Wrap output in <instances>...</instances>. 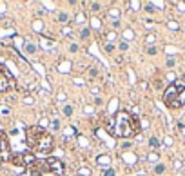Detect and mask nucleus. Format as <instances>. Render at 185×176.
I'll return each instance as SVG.
<instances>
[{"label": "nucleus", "instance_id": "17", "mask_svg": "<svg viewBox=\"0 0 185 176\" xmlns=\"http://www.w3.org/2000/svg\"><path fill=\"white\" fill-rule=\"evenodd\" d=\"M62 35H64V36H71V35H73V29L69 27V26H64V27H62Z\"/></svg>", "mask_w": 185, "mask_h": 176}, {"label": "nucleus", "instance_id": "10", "mask_svg": "<svg viewBox=\"0 0 185 176\" xmlns=\"http://www.w3.org/2000/svg\"><path fill=\"white\" fill-rule=\"evenodd\" d=\"M74 22L76 24H86V15H84L82 11H78L76 17H74Z\"/></svg>", "mask_w": 185, "mask_h": 176}, {"label": "nucleus", "instance_id": "38", "mask_svg": "<svg viewBox=\"0 0 185 176\" xmlns=\"http://www.w3.org/2000/svg\"><path fill=\"white\" fill-rule=\"evenodd\" d=\"M129 6L133 7V11H136V9L140 7V2H131V4H129Z\"/></svg>", "mask_w": 185, "mask_h": 176}, {"label": "nucleus", "instance_id": "45", "mask_svg": "<svg viewBox=\"0 0 185 176\" xmlns=\"http://www.w3.org/2000/svg\"><path fill=\"white\" fill-rule=\"evenodd\" d=\"M167 66H169V67L174 66V60H172V58H169V60H167Z\"/></svg>", "mask_w": 185, "mask_h": 176}, {"label": "nucleus", "instance_id": "22", "mask_svg": "<svg viewBox=\"0 0 185 176\" xmlns=\"http://www.w3.org/2000/svg\"><path fill=\"white\" fill-rule=\"evenodd\" d=\"M149 144H151V147H158V145H160V140L156 138V136H153V138H149Z\"/></svg>", "mask_w": 185, "mask_h": 176}, {"label": "nucleus", "instance_id": "18", "mask_svg": "<svg viewBox=\"0 0 185 176\" xmlns=\"http://www.w3.org/2000/svg\"><path fill=\"white\" fill-rule=\"evenodd\" d=\"M33 27L36 29V31H42V29H44V22L42 20H34L33 22Z\"/></svg>", "mask_w": 185, "mask_h": 176}, {"label": "nucleus", "instance_id": "12", "mask_svg": "<svg viewBox=\"0 0 185 176\" xmlns=\"http://www.w3.org/2000/svg\"><path fill=\"white\" fill-rule=\"evenodd\" d=\"M178 104L185 105V89H180V93H178Z\"/></svg>", "mask_w": 185, "mask_h": 176}, {"label": "nucleus", "instance_id": "41", "mask_svg": "<svg viewBox=\"0 0 185 176\" xmlns=\"http://www.w3.org/2000/svg\"><path fill=\"white\" fill-rule=\"evenodd\" d=\"M120 51H127V42H122V44H120Z\"/></svg>", "mask_w": 185, "mask_h": 176}, {"label": "nucleus", "instance_id": "23", "mask_svg": "<svg viewBox=\"0 0 185 176\" xmlns=\"http://www.w3.org/2000/svg\"><path fill=\"white\" fill-rule=\"evenodd\" d=\"M105 38H107L109 42H114V40H116V33H114V31H111V33H107V35H105Z\"/></svg>", "mask_w": 185, "mask_h": 176}, {"label": "nucleus", "instance_id": "11", "mask_svg": "<svg viewBox=\"0 0 185 176\" xmlns=\"http://www.w3.org/2000/svg\"><path fill=\"white\" fill-rule=\"evenodd\" d=\"M107 17H109V18H114V22H116V18L120 17V11H118V9H109V11H107Z\"/></svg>", "mask_w": 185, "mask_h": 176}, {"label": "nucleus", "instance_id": "42", "mask_svg": "<svg viewBox=\"0 0 185 176\" xmlns=\"http://www.w3.org/2000/svg\"><path fill=\"white\" fill-rule=\"evenodd\" d=\"M147 127H149V122L143 118V120H142V129H147Z\"/></svg>", "mask_w": 185, "mask_h": 176}, {"label": "nucleus", "instance_id": "20", "mask_svg": "<svg viewBox=\"0 0 185 176\" xmlns=\"http://www.w3.org/2000/svg\"><path fill=\"white\" fill-rule=\"evenodd\" d=\"M158 156H160V154H156V153H151V154L147 156V160H149L151 163H156V162H158Z\"/></svg>", "mask_w": 185, "mask_h": 176}, {"label": "nucleus", "instance_id": "6", "mask_svg": "<svg viewBox=\"0 0 185 176\" xmlns=\"http://www.w3.org/2000/svg\"><path fill=\"white\" fill-rule=\"evenodd\" d=\"M46 162H47L49 171H51V173H54V174H60V173L64 171V163L60 162L58 158H47Z\"/></svg>", "mask_w": 185, "mask_h": 176}, {"label": "nucleus", "instance_id": "14", "mask_svg": "<svg viewBox=\"0 0 185 176\" xmlns=\"http://www.w3.org/2000/svg\"><path fill=\"white\" fill-rule=\"evenodd\" d=\"M145 42L149 44V46H153V44L156 42V35H153V33H149V35L145 36Z\"/></svg>", "mask_w": 185, "mask_h": 176}, {"label": "nucleus", "instance_id": "2", "mask_svg": "<svg viewBox=\"0 0 185 176\" xmlns=\"http://www.w3.org/2000/svg\"><path fill=\"white\" fill-rule=\"evenodd\" d=\"M44 134H46V131H44L40 125L27 127V129H26V144H27L31 149H34V147H36V144H38V140L42 138Z\"/></svg>", "mask_w": 185, "mask_h": 176}, {"label": "nucleus", "instance_id": "7", "mask_svg": "<svg viewBox=\"0 0 185 176\" xmlns=\"http://www.w3.org/2000/svg\"><path fill=\"white\" fill-rule=\"evenodd\" d=\"M64 136H67V138H78V133L74 127H67V129H64Z\"/></svg>", "mask_w": 185, "mask_h": 176}, {"label": "nucleus", "instance_id": "13", "mask_svg": "<svg viewBox=\"0 0 185 176\" xmlns=\"http://www.w3.org/2000/svg\"><path fill=\"white\" fill-rule=\"evenodd\" d=\"M66 98H67L66 91H64V89H60V91L56 93V100H58V102H66Z\"/></svg>", "mask_w": 185, "mask_h": 176}, {"label": "nucleus", "instance_id": "21", "mask_svg": "<svg viewBox=\"0 0 185 176\" xmlns=\"http://www.w3.org/2000/svg\"><path fill=\"white\" fill-rule=\"evenodd\" d=\"M78 174L80 176H89V174H91V169H89V167H82L78 171Z\"/></svg>", "mask_w": 185, "mask_h": 176}, {"label": "nucleus", "instance_id": "25", "mask_svg": "<svg viewBox=\"0 0 185 176\" xmlns=\"http://www.w3.org/2000/svg\"><path fill=\"white\" fill-rule=\"evenodd\" d=\"M64 114H66V116H71V114H73V107H71V105H66V107H64Z\"/></svg>", "mask_w": 185, "mask_h": 176}, {"label": "nucleus", "instance_id": "29", "mask_svg": "<svg viewBox=\"0 0 185 176\" xmlns=\"http://www.w3.org/2000/svg\"><path fill=\"white\" fill-rule=\"evenodd\" d=\"M145 11H147V13H154V11H156V9H154V4H147V6H145Z\"/></svg>", "mask_w": 185, "mask_h": 176}, {"label": "nucleus", "instance_id": "5", "mask_svg": "<svg viewBox=\"0 0 185 176\" xmlns=\"http://www.w3.org/2000/svg\"><path fill=\"white\" fill-rule=\"evenodd\" d=\"M11 85H13V76L9 75V71L4 66H0V93L7 91Z\"/></svg>", "mask_w": 185, "mask_h": 176}, {"label": "nucleus", "instance_id": "50", "mask_svg": "<svg viewBox=\"0 0 185 176\" xmlns=\"http://www.w3.org/2000/svg\"><path fill=\"white\" fill-rule=\"evenodd\" d=\"M182 134H183V136H185V127H182Z\"/></svg>", "mask_w": 185, "mask_h": 176}, {"label": "nucleus", "instance_id": "48", "mask_svg": "<svg viewBox=\"0 0 185 176\" xmlns=\"http://www.w3.org/2000/svg\"><path fill=\"white\" fill-rule=\"evenodd\" d=\"M167 80H171V82L174 80V75H172V73H169V75H167Z\"/></svg>", "mask_w": 185, "mask_h": 176}, {"label": "nucleus", "instance_id": "8", "mask_svg": "<svg viewBox=\"0 0 185 176\" xmlns=\"http://www.w3.org/2000/svg\"><path fill=\"white\" fill-rule=\"evenodd\" d=\"M58 71H60V73H69V71H71V62L64 60V62L58 66Z\"/></svg>", "mask_w": 185, "mask_h": 176}, {"label": "nucleus", "instance_id": "31", "mask_svg": "<svg viewBox=\"0 0 185 176\" xmlns=\"http://www.w3.org/2000/svg\"><path fill=\"white\" fill-rule=\"evenodd\" d=\"M116 173H114V169H105L103 171V176H114Z\"/></svg>", "mask_w": 185, "mask_h": 176}, {"label": "nucleus", "instance_id": "39", "mask_svg": "<svg viewBox=\"0 0 185 176\" xmlns=\"http://www.w3.org/2000/svg\"><path fill=\"white\" fill-rule=\"evenodd\" d=\"M113 49H114L113 44H107V46H105V51H107V53H113Z\"/></svg>", "mask_w": 185, "mask_h": 176}, {"label": "nucleus", "instance_id": "1", "mask_svg": "<svg viewBox=\"0 0 185 176\" xmlns=\"http://www.w3.org/2000/svg\"><path fill=\"white\" fill-rule=\"evenodd\" d=\"M140 129V122L136 116L129 114L127 111H118L114 116V134L118 138H131Z\"/></svg>", "mask_w": 185, "mask_h": 176}, {"label": "nucleus", "instance_id": "9", "mask_svg": "<svg viewBox=\"0 0 185 176\" xmlns=\"http://www.w3.org/2000/svg\"><path fill=\"white\" fill-rule=\"evenodd\" d=\"M24 49H26V53H29V55H34V53H36V46H34V44H26V46H24Z\"/></svg>", "mask_w": 185, "mask_h": 176}, {"label": "nucleus", "instance_id": "24", "mask_svg": "<svg viewBox=\"0 0 185 176\" xmlns=\"http://www.w3.org/2000/svg\"><path fill=\"white\" fill-rule=\"evenodd\" d=\"M174 169L176 171H183V162L182 160H176V162H174Z\"/></svg>", "mask_w": 185, "mask_h": 176}, {"label": "nucleus", "instance_id": "30", "mask_svg": "<svg viewBox=\"0 0 185 176\" xmlns=\"http://www.w3.org/2000/svg\"><path fill=\"white\" fill-rule=\"evenodd\" d=\"M51 127H53V129H54V131H56V129H60V122H58L56 118H54V120L51 122Z\"/></svg>", "mask_w": 185, "mask_h": 176}, {"label": "nucleus", "instance_id": "16", "mask_svg": "<svg viewBox=\"0 0 185 176\" xmlns=\"http://www.w3.org/2000/svg\"><path fill=\"white\" fill-rule=\"evenodd\" d=\"M133 36H134L133 29H125V31H123V38H125V40H133Z\"/></svg>", "mask_w": 185, "mask_h": 176}, {"label": "nucleus", "instance_id": "19", "mask_svg": "<svg viewBox=\"0 0 185 176\" xmlns=\"http://www.w3.org/2000/svg\"><path fill=\"white\" fill-rule=\"evenodd\" d=\"M91 27L93 29H100V27H102V22H100L98 18H93V20H91Z\"/></svg>", "mask_w": 185, "mask_h": 176}, {"label": "nucleus", "instance_id": "43", "mask_svg": "<svg viewBox=\"0 0 185 176\" xmlns=\"http://www.w3.org/2000/svg\"><path fill=\"white\" fill-rule=\"evenodd\" d=\"M169 27H171V29H178L180 26H178V24H176V22H169Z\"/></svg>", "mask_w": 185, "mask_h": 176}, {"label": "nucleus", "instance_id": "33", "mask_svg": "<svg viewBox=\"0 0 185 176\" xmlns=\"http://www.w3.org/2000/svg\"><path fill=\"white\" fill-rule=\"evenodd\" d=\"M91 11H100V4H96V2H91Z\"/></svg>", "mask_w": 185, "mask_h": 176}, {"label": "nucleus", "instance_id": "27", "mask_svg": "<svg viewBox=\"0 0 185 176\" xmlns=\"http://www.w3.org/2000/svg\"><path fill=\"white\" fill-rule=\"evenodd\" d=\"M67 18H69V17H67V13H60V15H58V20L62 22V24H64V22H67Z\"/></svg>", "mask_w": 185, "mask_h": 176}, {"label": "nucleus", "instance_id": "34", "mask_svg": "<svg viewBox=\"0 0 185 176\" xmlns=\"http://www.w3.org/2000/svg\"><path fill=\"white\" fill-rule=\"evenodd\" d=\"M89 75H91V76H96V75H98V67H91V69H89Z\"/></svg>", "mask_w": 185, "mask_h": 176}, {"label": "nucleus", "instance_id": "40", "mask_svg": "<svg viewBox=\"0 0 185 176\" xmlns=\"http://www.w3.org/2000/svg\"><path fill=\"white\" fill-rule=\"evenodd\" d=\"M74 84H76V85H84V84H86V82H84L82 78H74Z\"/></svg>", "mask_w": 185, "mask_h": 176}, {"label": "nucleus", "instance_id": "46", "mask_svg": "<svg viewBox=\"0 0 185 176\" xmlns=\"http://www.w3.org/2000/svg\"><path fill=\"white\" fill-rule=\"evenodd\" d=\"M154 26V22H151V20H149V22H145V27H149V29H151Z\"/></svg>", "mask_w": 185, "mask_h": 176}, {"label": "nucleus", "instance_id": "47", "mask_svg": "<svg viewBox=\"0 0 185 176\" xmlns=\"http://www.w3.org/2000/svg\"><path fill=\"white\" fill-rule=\"evenodd\" d=\"M69 49H71V51L74 53V51H78V46H74V44H73V46H71V47H69Z\"/></svg>", "mask_w": 185, "mask_h": 176}, {"label": "nucleus", "instance_id": "32", "mask_svg": "<svg viewBox=\"0 0 185 176\" xmlns=\"http://www.w3.org/2000/svg\"><path fill=\"white\" fill-rule=\"evenodd\" d=\"M89 35H91V31H89V29H82V33H80V36H82V38H87Z\"/></svg>", "mask_w": 185, "mask_h": 176}, {"label": "nucleus", "instance_id": "44", "mask_svg": "<svg viewBox=\"0 0 185 176\" xmlns=\"http://www.w3.org/2000/svg\"><path fill=\"white\" fill-rule=\"evenodd\" d=\"M176 6L180 7V11H185V4H182V2H176Z\"/></svg>", "mask_w": 185, "mask_h": 176}, {"label": "nucleus", "instance_id": "4", "mask_svg": "<svg viewBox=\"0 0 185 176\" xmlns=\"http://www.w3.org/2000/svg\"><path fill=\"white\" fill-rule=\"evenodd\" d=\"M178 93H180V89H178L174 84H171L165 91H163V96H162V98H163V102H165L167 107H172V105L178 102Z\"/></svg>", "mask_w": 185, "mask_h": 176}, {"label": "nucleus", "instance_id": "15", "mask_svg": "<svg viewBox=\"0 0 185 176\" xmlns=\"http://www.w3.org/2000/svg\"><path fill=\"white\" fill-rule=\"evenodd\" d=\"M154 173H156V174H163V173H165V165H163V163H158L156 167H154Z\"/></svg>", "mask_w": 185, "mask_h": 176}, {"label": "nucleus", "instance_id": "28", "mask_svg": "<svg viewBox=\"0 0 185 176\" xmlns=\"http://www.w3.org/2000/svg\"><path fill=\"white\" fill-rule=\"evenodd\" d=\"M156 53H158V49L154 46H149L147 47V55H156Z\"/></svg>", "mask_w": 185, "mask_h": 176}, {"label": "nucleus", "instance_id": "49", "mask_svg": "<svg viewBox=\"0 0 185 176\" xmlns=\"http://www.w3.org/2000/svg\"><path fill=\"white\" fill-rule=\"evenodd\" d=\"M2 140H4V136L0 134V154H2Z\"/></svg>", "mask_w": 185, "mask_h": 176}, {"label": "nucleus", "instance_id": "37", "mask_svg": "<svg viewBox=\"0 0 185 176\" xmlns=\"http://www.w3.org/2000/svg\"><path fill=\"white\" fill-rule=\"evenodd\" d=\"M163 144H165V145H172V138H171V136H165V140H163Z\"/></svg>", "mask_w": 185, "mask_h": 176}, {"label": "nucleus", "instance_id": "3", "mask_svg": "<svg viewBox=\"0 0 185 176\" xmlns=\"http://www.w3.org/2000/svg\"><path fill=\"white\" fill-rule=\"evenodd\" d=\"M54 147V140H53V136L51 134H44L42 138L38 140V144H36V147H34V151H36L38 154H47V153H51Z\"/></svg>", "mask_w": 185, "mask_h": 176}, {"label": "nucleus", "instance_id": "26", "mask_svg": "<svg viewBox=\"0 0 185 176\" xmlns=\"http://www.w3.org/2000/svg\"><path fill=\"white\" fill-rule=\"evenodd\" d=\"M84 113H86V114H93L94 113V107L93 105H86V107H84Z\"/></svg>", "mask_w": 185, "mask_h": 176}, {"label": "nucleus", "instance_id": "36", "mask_svg": "<svg viewBox=\"0 0 185 176\" xmlns=\"http://www.w3.org/2000/svg\"><path fill=\"white\" fill-rule=\"evenodd\" d=\"M154 87H156V89H162V87H163L162 80H154Z\"/></svg>", "mask_w": 185, "mask_h": 176}, {"label": "nucleus", "instance_id": "35", "mask_svg": "<svg viewBox=\"0 0 185 176\" xmlns=\"http://www.w3.org/2000/svg\"><path fill=\"white\" fill-rule=\"evenodd\" d=\"M96 160H98V162H102V163H107V162H109V158H107V156H98Z\"/></svg>", "mask_w": 185, "mask_h": 176}]
</instances>
